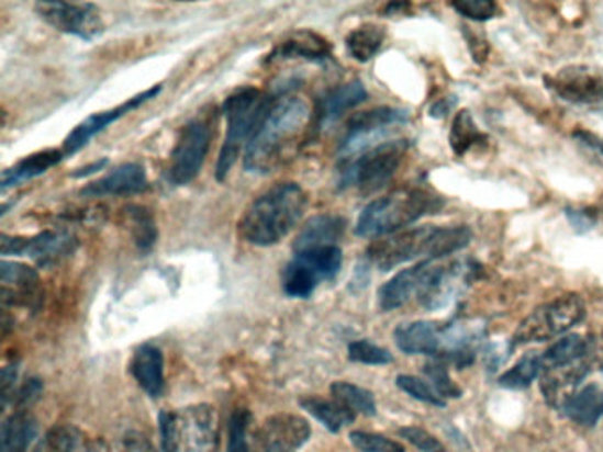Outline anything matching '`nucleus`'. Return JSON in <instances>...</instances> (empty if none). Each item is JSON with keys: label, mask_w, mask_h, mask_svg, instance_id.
<instances>
[{"label": "nucleus", "mask_w": 603, "mask_h": 452, "mask_svg": "<svg viewBox=\"0 0 603 452\" xmlns=\"http://www.w3.org/2000/svg\"><path fill=\"white\" fill-rule=\"evenodd\" d=\"M312 113L306 101L286 95L271 101L254 136L246 145L245 165L252 173H269L291 158L309 129Z\"/></svg>", "instance_id": "obj_1"}, {"label": "nucleus", "mask_w": 603, "mask_h": 452, "mask_svg": "<svg viewBox=\"0 0 603 452\" xmlns=\"http://www.w3.org/2000/svg\"><path fill=\"white\" fill-rule=\"evenodd\" d=\"M471 240V228L466 225L416 226L373 240L367 248V260L379 271L388 272L422 258L425 262H434L457 253L468 248Z\"/></svg>", "instance_id": "obj_2"}, {"label": "nucleus", "mask_w": 603, "mask_h": 452, "mask_svg": "<svg viewBox=\"0 0 603 452\" xmlns=\"http://www.w3.org/2000/svg\"><path fill=\"white\" fill-rule=\"evenodd\" d=\"M309 199L295 182H280L246 207L241 217L239 231L250 245L275 246L294 230L304 216Z\"/></svg>", "instance_id": "obj_3"}, {"label": "nucleus", "mask_w": 603, "mask_h": 452, "mask_svg": "<svg viewBox=\"0 0 603 452\" xmlns=\"http://www.w3.org/2000/svg\"><path fill=\"white\" fill-rule=\"evenodd\" d=\"M443 205L445 200L431 190L405 188L393 191L390 195L373 200L364 208L356 223V234L370 239L393 236L417 219L439 213Z\"/></svg>", "instance_id": "obj_4"}, {"label": "nucleus", "mask_w": 603, "mask_h": 452, "mask_svg": "<svg viewBox=\"0 0 603 452\" xmlns=\"http://www.w3.org/2000/svg\"><path fill=\"white\" fill-rule=\"evenodd\" d=\"M159 433L164 452H219V416L204 403L161 411Z\"/></svg>", "instance_id": "obj_5"}, {"label": "nucleus", "mask_w": 603, "mask_h": 452, "mask_svg": "<svg viewBox=\"0 0 603 452\" xmlns=\"http://www.w3.org/2000/svg\"><path fill=\"white\" fill-rule=\"evenodd\" d=\"M271 100L254 87H245L232 92L223 104V113L227 117V135L220 150L216 163V179L223 181L236 165L241 149L248 145L255 129L259 126L264 115L268 112Z\"/></svg>", "instance_id": "obj_6"}, {"label": "nucleus", "mask_w": 603, "mask_h": 452, "mask_svg": "<svg viewBox=\"0 0 603 452\" xmlns=\"http://www.w3.org/2000/svg\"><path fill=\"white\" fill-rule=\"evenodd\" d=\"M407 147L405 140L382 142L361 155L344 159L338 167V188H358L364 195L382 190L399 172Z\"/></svg>", "instance_id": "obj_7"}, {"label": "nucleus", "mask_w": 603, "mask_h": 452, "mask_svg": "<svg viewBox=\"0 0 603 452\" xmlns=\"http://www.w3.org/2000/svg\"><path fill=\"white\" fill-rule=\"evenodd\" d=\"M585 318V303L581 295L567 294L541 304L521 321L512 338V347L541 343L565 335Z\"/></svg>", "instance_id": "obj_8"}, {"label": "nucleus", "mask_w": 603, "mask_h": 452, "mask_svg": "<svg viewBox=\"0 0 603 452\" xmlns=\"http://www.w3.org/2000/svg\"><path fill=\"white\" fill-rule=\"evenodd\" d=\"M340 246L306 249L294 253L281 272V289L289 297L309 298L323 281L335 280L342 271Z\"/></svg>", "instance_id": "obj_9"}, {"label": "nucleus", "mask_w": 603, "mask_h": 452, "mask_svg": "<svg viewBox=\"0 0 603 452\" xmlns=\"http://www.w3.org/2000/svg\"><path fill=\"white\" fill-rule=\"evenodd\" d=\"M211 126L204 118H193L182 127L170 156L168 181L174 185H187L199 176L211 149Z\"/></svg>", "instance_id": "obj_10"}, {"label": "nucleus", "mask_w": 603, "mask_h": 452, "mask_svg": "<svg viewBox=\"0 0 603 452\" xmlns=\"http://www.w3.org/2000/svg\"><path fill=\"white\" fill-rule=\"evenodd\" d=\"M559 100L582 109L603 110V77L588 66H568L545 77Z\"/></svg>", "instance_id": "obj_11"}, {"label": "nucleus", "mask_w": 603, "mask_h": 452, "mask_svg": "<svg viewBox=\"0 0 603 452\" xmlns=\"http://www.w3.org/2000/svg\"><path fill=\"white\" fill-rule=\"evenodd\" d=\"M36 13L55 31L92 42L104 31L103 19L94 4L68 2H37Z\"/></svg>", "instance_id": "obj_12"}, {"label": "nucleus", "mask_w": 603, "mask_h": 452, "mask_svg": "<svg viewBox=\"0 0 603 452\" xmlns=\"http://www.w3.org/2000/svg\"><path fill=\"white\" fill-rule=\"evenodd\" d=\"M312 437L309 421L295 414H277L257 428L252 452H298Z\"/></svg>", "instance_id": "obj_13"}, {"label": "nucleus", "mask_w": 603, "mask_h": 452, "mask_svg": "<svg viewBox=\"0 0 603 452\" xmlns=\"http://www.w3.org/2000/svg\"><path fill=\"white\" fill-rule=\"evenodd\" d=\"M0 245L4 257H29L42 268H52L74 253L77 239L68 231H43L34 237H10L4 234Z\"/></svg>", "instance_id": "obj_14"}, {"label": "nucleus", "mask_w": 603, "mask_h": 452, "mask_svg": "<svg viewBox=\"0 0 603 452\" xmlns=\"http://www.w3.org/2000/svg\"><path fill=\"white\" fill-rule=\"evenodd\" d=\"M159 92H161V86L150 87L147 91L133 95L132 100L124 101L123 104H119L115 109L92 113L89 117L83 118L82 123L78 124L74 132L66 136L63 145L64 156L77 155L78 150L83 149L98 133L107 129L110 124L115 123L119 118H123L132 110L138 109L141 104L153 100Z\"/></svg>", "instance_id": "obj_15"}, {"label": "nucleus", "mask_w": 603, "mask_h": 452, "mask_svg": "<svg viewBox=\"0 0 603 452\" xmlns=\"http://www.w3.org/2000/svg\"><path fill=\"white\" fill-rule=\"evenodd\" d=\"M462 269L460 263H454L449 268H437V265H432V262H428L416 295L423 308L440 309L448 306L451 298L460 290V281L468 278Z\"/></svg>", "instance_id": "obj_16"}, {"label": "nucleus", "mask_w": 603, "mask_h": 452, "mask_svg": "<svg viewBox=\"0 0 603 452\" xmlns=\"http://www.w3.org/2000/svg\"><path fill=\"white\" fill-rule=\"evenodd\" d=\"M0 281H2V303L4 306H36L42 297L40 294V274L36 269L25 263H0Z\"/></svg>", "instance_id": "obj_17"}, {"label": "nucleus", "mask_w": 603, "mask_h": 452, "mask_svg": "<svg viewBox=\"0 0 603 452\" xmlns=\"http://www.w3.org/2000/svg\"><path fill=\"white\" fill-rule=\"evenodd\" d=\"M147 188V176L144 167L138 163H124L112 172L101 177L100 181L91 182L82 188L83 196H124L135 195Z\"/></svg>", "instance_id": "obj_18"}, {"label": "nucleus", "mask_w": 603, "mask_h": 452, "mask_svg": "<svg viewBox=\"0 0 603 452\" xmlns=\"http://www.w3.org/2000/svg\"><path fill=\"white\" fill-rule=\"evenodd\" d=\"M393 336L397 347L409 355H437L445 341V330L425 320L402 324Z\"/></svg>", "instance_id": "obj_19"}, {"label": "nucleus", "mask_w": 603, "mask_h": 452, "mask_svg": "<svg viewBox=\"0 0 603 452\" xmlns=\"http://www.w3.org/2000/svg\"><path fill=\"white\" fill-rule=\"evenodd\" d=\"M130 373L150 398L156 399L164 394L165 358L156 344L146 343L136 349L130 362Z\"/></svg>", "instance_id": "obj_20"}, {"label": "nucleus", "mask_w": 603, "mask_h": 452, "mask_svg": "<svg viewBox=\"0 0 603 452\" xmlns=\"http://www.w3.org/2000/svg\"><path fill=\"white\" fill-rule=\"evenodd\" d=\"M345 226L347 223L344 217L335 214L312 217L295 237L294 253H301L306 249L324 248V246H338L336 242L344 236Z\"/></svg>", "instance_id": "obj_21"}, {"label": "nucleus", "mask_w": 603, "mask_h": 452, "mask_svg": "<svg viewBox=\"0 0 603 452\" xmlns=\"http://www.w3.org/2000/svg\"><path fill=\"white\" fill-rule=\"evenodd\" d=\"M428 262H420L414 268L404 269L379 289V306L382 312H393L416 297L422 285L423 274Z\"/></svg>", "instance_id": "obj_22"}, {"label": "nucleus", "mask_w": 603, "mask_h": 452, "mask_svg": "<svg viewBox=\"0 0 603 452\" xmlns=\"http://www.w3.org/2000/svg\"><path fill=\"white\" fill-rule=\"evenodd\" d=\"M304 59L310 63H324L332 59V45L315 32H294L291 37L277 46L269 60Z\"/></svg>", "instance_id": "obj_23"}, {"label": "nucleus", "mask_w": 603, "mask_h": 452, "mask_svg": "<svg viewBox=\"0 0 603 452\" xmlns=\"http://www.w3.org/2000/svg\"><path fill=\"white\" fill-rule=\"evenodd\" d=\"M367 98V89H365L364 83L358 82V80H356V82L344 83V86L336 87L333 91L327 92L323 100H321V103H319V127H326L330 126V124L335 123L345 112L356 109V106L364 103Z\"/></svg>", "instance_id": "obj_24"}, {"label": "nucleus", "mask_w": 603, "mask_h": 452, "mask_svg": "<svg viewBox=\"0 0 603 452\" xmlns=\"http://www.w3.org/2000/svg\"><path fill=\"white\" fill-rule=\"evenodd\" d=\"M32 452H101L100 445L78 426L59 425L46 431Z\"/></svg>", "instance_id": "obj_25"}, {"label": "nucleus", "mask_w": 603, "mask_h": 452, "mask_svg": "<svg viewBox=\"0 0 603 452\" xmlns=\"http://www.w3.org/2000/svg\"><path fill=\"white\" fill-rule=\"evenodd\" d=\"M40 425L29 410H14L0 433V452H27L32 442L37 439Z\"/></svg>", "instance_id": "obj_26"}, {"label": "nucleus", "mask_w": 603, "mask_h": 452, "mask_svg": "<svg viewBox=\"0 0 603 452\" xmlns=\"http://www.w3.org/2000/svg\"><path fill=\"white\" fill-rule=\"evenodd\" d=\"M63 158V150L57 149L42 150V152H34V155L23 158L14 167L8 168V170L2 172V191H8L13 185H19L22 182H27L31 179L43 176L51 168H54L55 165H59Z\"/></svg>", "instance_id": "obj_27"}, {"label": "nucleus", "mask_w": 603, "mask_h": 452, "mask_svg": "<svg viewBox=\"0 0 603 452\" xmlns=\"http://www.w3.org/2000/svg\"><path fill=\"white\" fill-rule=\"evenodd\" d=\"M303 410L309 411L313 419H317L321 425L332 433H338L344 426L353 425L356 421V414L345 408L336 399H324L319 396H304L300 399Z\"/></svg>", "instance_id": "obj_28"}, {"label": "nucleus", "mask_w": 603, "mask_h": 452, "mask_svg": "<svg viewBox=\"0 0 603 452\" xmlns=\"http://www.w3.org/2000/svg\"><path fill=\"white\" fill-rule=\"evenodd\" d=\"M562 410L577 425L594 426L603 416V391L596 385H588L579 393H573Z\"/></svg>", "instance_id": "obj_29"}, {"label": "nucleus", "mask_w": 603, "mask_h": 452, "mask_svg": "<svg viewBox=\"0 0 603 452\" xmlns=\"http://www.w3.org/2000/svg\"><path fill=\"white\" fill-rule=\"evenodd\" d=\"M124 226H126L130 236L133 237L136 248L147 253L155 248L158 239V228H156L155 217L142 205H126L121 211Z\"/></svg>", "instance_id": "obj_30"}, {"label": "nucleus", "mask_w": 603, "mask_h": 452, "mask_svg": "<svg viewBox=\"0 0 603 452\" xmlns=\"http://www.w3.org/2000/svg\"><path fill=\"white\" fill-rule=\"evenodd\" d=\"M384 27L367 23V25H361V27L349 32V36L345 37V46H347V52H349L353 59L358 60V63H368L379 54L382 45H384Z\"/></svg>", "instance_id": "obj_31"}, {"label": "nucleus", "mask_w": 603, "mask_h": 452, "mask_svg": "<svg viewBox=\"0 0 603 452\" xmlns=\"http://www.w3.org/2000/svg\"><path fill=\"white\" fill-rule=\"evenodd\" d=\"M591 355V339H584L582 336L572 335L559 339L547 352L541 355L544 370L550 368H561L572 364V362L582 361Z\"/></svg>", "instance_id": "obj_32"}, {"label": "nucleus", "mask_w": 603, "mask_h": 452, "mask_svg": "<svg viewBox=\"0 0 603 452\" xmlns=\"http://www.w3.org/2000/svg\"><path fill=\"white\" fill-rule=\"evenodd\" d=\"M333 399L349 408L356 416L372 417L377 414L376 398L370 391L359 387V385L349 384V382H335L332 385Z\"/></svg>", "instance_id": "obj_33"}, {"label": "nucleus", "mask_w": 603, "mask_h": 452, "mask_svg": "<svg viewBox=\"0 0 603 452\" xmlns=\"http://www.w3.org/2000/svg\"><path fill=\"white\" fill-rule=\"evenodd\" d=\"M481 140H485V136L481 135L469 110H460L455 115L451 132H449V145H451L455 155H466L471 147H474Z\"/></svg>", "instance_id": "obj_34"}, {"label": "nucleus", "mask_w": 603, "mask_h": 452, "mask_svg": "<svg viewBox=\"0 0 603 452\" xmlns=\"http://www.w3.org/2000/svg\"><path fill=\"white\" fill-rule=\"evenodd\" d=\"M544 371V361L538 353H527L515 366L510 368L504 375H501L500 384L506 389H526L531 382Z\"/></svg>", "instance_id": "obj_35"}, {"label": "nucleus", "mask_w": 603, "mask_h": 452, "mask_svg": "<svg viewBox=\"0 0 603 452\" xmlns=\"http://www.w3.org/2000/svg\"><path fill=\"white\" fill-rule=\"evenodd\" d=\"M252 425V414L245 408L232 411L228 421V452H252L248 440V428Z\"/></svg>", "instance_id": "obj_36"}, {"label": "nucleus", "mask_w": 603, "mask_h": 452, "mask_svg": "<svg viewBox=\"0 0 603 452\" xmlns=\"http://www.w3.org/2000/svg\"><path fill=\"white\" fill-rule=\"evenodd\" d=\"M349 359L367 366H384L393 362V355L388 350L368 339H358L349 344Z\"/></svg>", "instance_id": "obj_37"}, {"label": "nucleus", "mask_w": 603, "mask_h": 452, "mask_svg": "<svg viewBox=\"0 0 603 452\" xmlns=\"http://www.w3.org/2000/svg\"><path fill=\"white\" fill-rule=\"evenodd\" d=\"M397 385L399 389L407 393L411 398L417 399V402L428 403V405H434V407H445V399L440 398L439 393H437L432 385H428L427 382L417 378L413 375H400L397 378Z\"/></svg>", "instance_id": "obj_38"}, {"label": "nucleus", "mask_w": 603, "mask_h": 452, "mask_svg": "<svg viewBox=\"0 0 603 452\" xmlns=\"http://www.w3.org/2000/svg\"><path fill=\"white\" fill-rule=\"evenodd\" d=\"M349 439L354 448L361 452H405L402 443L382 437V434L353 431Z\"/></svg>", "instance_id": "obj_39"}, {"label": "nucleus", "mask_w": 603, "mask_h": 452, "mask_svg": "<svg viewBox=\"0 0 603 452\" xmlns=\"http://www.w3.org/2000/svg\"><path fill=\"white\" fill-rule=\"evenodd\" d=\"M458 14H462L466 19L474 20V22H487L500 14V5L492 0H460L451 4Z\"/></svg>", "instance_id": "obj_40"}, {"label": "nucleus", "mask_w": 603, "mask_h": 452, "mask_svg": "<svg viewBox=\"0 0 603 452\" xmlns=\"http://www.w3.org/2000/svg\"><path fill=\"white\" fill-rule=\"evenodd\" d=\"M425 373H427L428 378L434 384V389L439 393L440 398H460L462 396V391L451 381L448 368L443 362H431V364L425 366Z\"/></svg>", "instance_id": "obj_41"}, {"label": "nucleus", "mask_w": 603, "mask_h": 452, "mask_svg": "<svg viewBox=\"0 0 603 452\" xmlns=\"http://www.w3.org/2000/svg\"><path fill=\"white\" fill-rule=\"evenodd\" d=\"M109 452H158L155 443L141 431H126L110 443Z\"/></svg>", "instance_id": "obj_42"}, {"label": "nucleus", "mask_w": 603, "mask_h": 452, "mask_svg": "<svg viewBox=\"0 0 603 452\" xmlns=\"http://www.w3.org/2000/svg\"><path fill=\"white\" fill-rule=\"evenodd\" d=\"M400 437L413 443L414 448L420 449L422 452H446L445 445L428 433V431L416 428V426H407V428H400Z\"/></svg>", "instance_id": "obj_43"}, {"label": "nucleus", "mask_w": 603, "mask_h": 452, "mask_svg": "<svg viewBox=\"0 0 603 452\" xmlns=\"http://www.w3.org/2000/svg\"><path fill=\"white\" fill-rule=\"evenodd\" d=\"M42 381H37V378H29V381L20 387L16 396H14L13 405H16L19 410H27L25 407L31 405V403L36 402V399L42 396Z\"/></svg>", "instance_id": "obj_44"}, {"label": "nucleus", "mask_w": 603, "mask_h": 452, "mask_svg": "<svg viewBox=\"0 0 603 452\" xmlns=\"http://www.w3.org/2000/svg\"><path fill=\"white\" fill-rule=\"evenodd\" d=\"M16 381H19V362L10 364L2 370V407L8 408L16 396Z\"/></svg>", "instance_id": "obj_45"}, {"label": "nucleus", "mask_w": 603, "mask_h": 452, "mask_svg": "<svg viewBox=\"0 0 603 452\" xmlns=\"http://www.w3.org/2000/svg\"><path fill=\"white\" fill-rule=\"evenodd\" d=\"M567 216L577 231L593 230L599 223V214L591 208H570L567 211Z\"/></svg>", "instance_id": "obj_46"}, {"label": "nucleus", "mask_w": 603, "mask_h": 452, "mask_svg": "<svg viewBox=\"0 0 603 452\" xmlns=\"http://www.w3.org/2000/svg\"><path fill=\"white\" fill-rule=\"evenodd\" d=\"M573 138L603 163V140H600L599 136L579 129V132L573 133Z\"/></svg>", "instance_id": "obj_47"}, {"label": "nucleus", "mask_w": 603, "mask_h": 452, "mask_svg": "<svg viewBox=\"0 0 603 452\" xmlns=\"http://www.w3.org/2000/svg\"><path fill=\"white\" fill-rule=\"evenodd\" d=\"M109 159H100V161H94V163L87 165V167L78 168L77 172H74V177L77 179H83V177L92 176V173L100 172L101 168L107 167Z\"/></svg>", "instance_id": "obj_48"}, {"label": "nucleus", "mask_w": 603, "mask_h": 452, "mask_svg": "<svg viewBox=\"0 0 603 452\" xmlns=\"http://www.w3.org/2000/svg\"><path fill=\"white\" fill-rule=\"evenodd\" d=\"M455 98H449V100H439L434 106H431L432 117H445L446 113L449 110L454 109Z\"/></svg>", "instance_id": "obj_49"}, {"label": "nucleus", "mask_w": 603, "mask_h": 452, "mask_svg": "<svg viewBox=\"0 0 603 452\" xmlns=\"http://www.w3.org/2000/svg\"><path fill=\"white\" fill-rule=\"evenodd\" d=\"M591 359L599 364H603V332L599 339H591Z\"/></svg>", "instance_id": "obj_50"}]
</instances>
